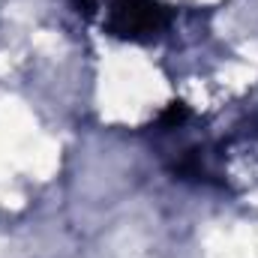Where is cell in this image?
I'll use <instances>...</instances> for the list:
<instances>
[{
    "label": "cell",
    "mask_w": 258,
    "mask_h": 258,
    "mask_svg": "<svg viewBox=\"0 0 258 258\" xmlns=\"http://www.w3.org/2000/svg\"><path fill=\"white\" fill-rule=\"evenodd\" d=\"M168 24V9L159 0H111L105 30L120 39H150Z\"/></svg>",
    "instance_id": "6da1fadb"
},
{
    "label": "cell",
    "mask_w": 258,
    "mask_h": 258,
    "mask_svg": "<svg viewBox=\"0 0 258 258\" xmlns=\"http://www.w3.org/2000/svg\"><path fill=\"white\" fill-rule=\"evenodd\" d=\"M219 168L222 183L231 189H252L258 186V129H240L219 147Z\"/></svg>",
    "instance_id": "7a4b0ae2"
},
{
    "label": "cell",
    "mask_w": 258,
    "mask_h": 258,
    "mask_svg": "<svg viewBox=\"0 0 258 258\" xmlns=\"http://www.w3.org/2000/svg\"><path fill=\"white\" fill-rule=\"evenodd\" d=\"M186 120H189V105H183V102H168V105H165V111L159 114L156 126L177 129V126H183Z\"/></svg>",
    "instance_id": "3957f363"
},
{
    "label": "cell",
    "mask_w": 258,
    "mask_h": 258,
    "mask_svg": "<svg viewBox=\"0 0 258 258\" xmlns=\"http://www.w3.org/2000/svg\"><path fill=\"white\" fill-rule=\"evenodd\" d=\"M72 3H75V12L84 15V18H93L96 9H99V0H72Z\"/></svg>",
    "instance_id": "277c9868"
}]
</instances>
